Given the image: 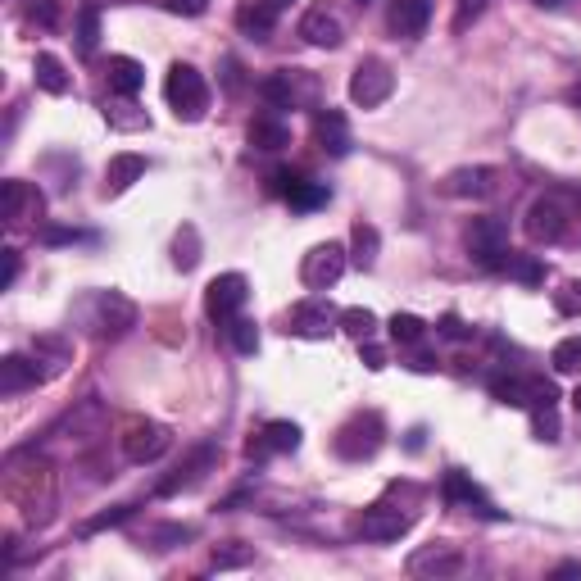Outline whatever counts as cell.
<instances>
[{
    "instance_id": "obj_1",
    "label": "cell",
    "mask_w": 581,
    "mask_h": 581,
    "mask_svg": "<svg viewBox=\"0 0 581 581\" xmlns=\"http://www.w3.org/2000/svg\"><path fill=\"white\" fill-rule=\"evenodd\" d=\"M5 495L10 504L23 513L28 527H46L55 518V504H60V486H55V468L41 454H10V468H5Z\"/></svg>"
},
{
    "instance_id": "obj_2",
    "label": "cell",
    "mask_w": 581,
    "mask_h": 581,
    "mask_svg": "<svg viewBox=\"0 0 581 581\" xmlns=\"http://www.w3.org/2000/svg\"><path fill=\"white\" fill-rule=\"evenodd\" d=\"M73 318L96 341H119V336H128L137 327V305L128 296H119V291H91V296H82L73 305Z\"/></svg>"
},
{
    "instance_id": "obj_3",
    "label": "cell",
    "mask_w": 581,
    "mask_h": 581,
    "mask_svg": "<svg viewBox=\"0 0 581 581\" xmlns=\"http://www.w3.org/2000/svg\"><path fill=\"white\" fill-rule=\"evenodd\" d=\"M164 100L178 119L196 123V119H205V109H209V87L191 64H173L168 78H164Z\"/></svg>"
},
{
    "instance_id": "obj_4",
    "label": "cell",
    "mask_w": 581,
    "mask_h": 581,
    "mask_svg": "<svg viewBox=\"0 0 581 581\" xmlns=\"http://www.w3.org/2000/svg\"><path fill=\"white\" fill-rule=\"evenodd\" d=\"M123 459L128 463H155L168 454V445H173V432H168L164 423H155V418H128L123 423Z\"/></svg>"
},
{
    "instance_id": "obj_5",
    "label": "cell",
    "mask_w": 581,
    "mask_h": 581,
    "mask_svg": "<svg viewBox=\"0 0 581 581\" xmlns=\"http://www.w3.org/2000/svg\"><path fill=\"white\" fill-rule=\"evenodd\" d=\"M382 436H386V427H382V414H373V409H364V414H355V418H345L341 423V432H336V454L341 459H373L377 450H382Z\"/></svg>"
},
{
    "instance_id": "obj_6",
    "label": "cell",
    "mask_w": 581,
    "mask_h": 581,
    "mask_svg": "<svg viewBox=\"0 0 581 581\" xmlns=\"http://www.w3.org/2000/svg\"><path fill=\"white\" fill-rule=\"evenodd\" d=\"M468 250H473V259L482 268H504V259H509V227H504V218H473L468 223Z\"/></svg>"
},
{
    "instance_id": "obj_7",
    "label": "cell",
    "mask_w": 581,
    "mask_h": 581,
    "mask_svg": "<svg viewBox=\"0 0 581 581\" xmlns=\"http://www.w3.org/2000/svg\"><path fill=\"white\" fill-rule=\"evenodd\" d=\"M345 264H350V255H345L341 241H323V246H314L305 255V264H300V282H305L309 291H327V286L341 282Z\"/></svg>"
},
{
    "instance_id": "obj_8",
    "label": "cell",
    "mask_w": 581,
    "mask_h": 581,
    "mask_svg": "<svg viewBox=\"0 0 581 581\" xmlns=\"http://www.w3.org/2000/svg\"><path fill=\"white\" fill-rule=\"evenodd\" d=\"M409 577H459L463 568H468V554L459 550V545H445V541H432V545H418L414 554H409Z\"/></svg>"
},
{
    "instance_id": "obj_9",
    "label": "cell",
    "mask_w": 581,
    "mask_h": 581,
    "mask_svg": "<svg viewBox=\"0 0 581 581\" xmlns=\"http://www.w3.org/2000/svg\"><path fill=\"white\" fill-rule=\"evenodd\" d=\"M250 296V282L241 273H218L214 282L205 286V314L214 318V323H232V318L241 314V305H246Z\"/></svg>"
},
{
    "instance_id": "obj_10",
    "label": "cell",
    "mask_w": 581,
    "mask_h": 581,
    "mask_svg": "<svg viewBox=\"0 0 581 581\" xmlns=\"http://www.w3.org/2000/svg\"><path fill=\"white\" fill-rule=\"evenodd\" d=\"M522 227H527V237H532L536 246H554V241H563V232H568V205H563L559 196L532 200Z\"/></svg>"
},
{
    "instance_id": "obj_11",
    "label": "cell",
    "mask_w": 581,
    "mask_h": 581,
    "mask_svg": "<svg viewBox=\"0 0 581 581\" xmlns=\"http://www.w3.org/2000/svg\"><path fill=\"white\" fill-rule=\"evenodd\" d=\"M395 91V73L386 69L382 60H364L355 69V78H350V100H355L359 109H377L386 105Z\"/></svg>"
},
{
    "instance_id": "obj_12",
    "label": "cell",
    "mask_w": 581,
    "mask_h": 581,
    "mask_svg": "<svg viewBox=\"0 0 581 581\" xmlns=\"http://www.w3.org/2000/svg\"><path fill=\"white\" fill-rule=\"evenodd\" d=\"M218 463V445L214 441H205V445H196V450L187 454V459L173 468V473L159 482V495H178V491H191L196 482H205V473Z\"/></svg>"
},
{
    "instance_id": "obj_13",
    "label": "cell",
    "mask_w": 581,
    "mask_h": 581,
    "mask_svg": "<svg viewBox=\"0 0 581 581\" xmlns=\"http://www.w3.org/2000/svg\"><path fill=\"white\" fill-rule=\"evenodd\" d=\"M300 37L318 50H336L345 41V23L332 5H314V10H305V19H300Z\"/></svg>"
},
{
    "instance_id": "obj_14",
    "label": "cell",
    "mask_w": 581,
    "mask_h": 581,
    "mask_svg": "<svg viewBox=\"0 0 581 581\" xmlns=\"http://www.w3.org/2000/svg\"><path fill=\"white\" fill-rule=\"evenodd\" d=\"M409 522H414L409 513L391 509V504H373V509H364V518H359V536L386 545V541H400V536L409 532Z\"/></svg>"
},
{
    "instance_id": "obj_15",
    "label": "cell",
    "mask_w": 581,
    "mask_h": 581,
    "mask_svg": "<svg viewBox=\"0 0 581 581\" xmlns=\"http://www.w3.org/2000/svg\"><path fill=\"white\" fill-rule=\"evenodd\" d=\"M300 450V427L286 423V418H273V423H264V432L250 436L246 454L250 459H268V454H291Z\"/></svg>"
},
{
    "instance_id": "obj_16",
    "label": "cell",
    "mask_w": 581,
    "mask_h": 581,
    "mask_svg": "<svg viewBox=\"0 0 581 581\" xmlns=\"http://www.w3.org/2000/svg\"><path fill=\"white\" fill-rule=\"evenodd\" d=\"M41 382H46V368L41 364H32V359H23V355L0 359V395H23Z\"/></svg>"
},
{
    "instance_id": "obj_17",
    "label": "cell",
    "mask_w": 581,
    "mask_h": 581,
    "mask_svg": "<svg viewBox=\"0 0 581 581\" xmlns=\"http://www.w3.org/2000/svg\"><path fill=\"white\" fill-rule=\"evenodd\" d=\"M60 432H69V441L78 445H91L96 436H105V404L100 400H82L69 418L60 423Z\"/></svg>"
},
{
    "instance_id": "obj_18",
    "label": "cell",
    "mask_w": 581,
    "mask_h": 581,
    "mask_svg": "<svg viewBox=\"0 0 581 581\" xmlns=\"http://www.w3.org/2000/svg\"><path fill=\"white\" fill-rule=\"evenodd\" d=\"M495 182H500V173L495 168H454L450 178H445V196H473V200H486L495 191Z\"/></svg>"
},
{
    "instance_id": "obj_19",
    "label": "cell",
    "mask_w": 581,
    "mask_h": 581,
    "mask_svg": "<svg viewBox=\"0 0 581 581\" xmlns=\"http://www.w3.org/2000/svg\"><path fill=\"white\" fill-rule=\"evenodd\" d=\"M432 19V0H391V32L404 41H414L427 32Z\"/></svg>"
},
{
    "instance_id": "obj_20",
    "label": "cell",
    "mask_w": 581,
    "mask_h": 581,
    "mask_svg": "<svg viewBox=\"0 0 581 581\" xmlns=\"http://www.w3.org/2000/svg\"><path fill=\"white\" fill-rule=\"evenodd\" d=\"M286 332L309 336V341H323V336L332 332V309H327L323 300H305V305L291 309V318H286Z\"/></svg>"
},
{
    "instance_id": "obj_21",
    "label": "cell",
    "mask_w": 581,
    "mask_h": 581,
    "mask_svg": "<svg viewBox=\"0 0 581 581\" xmlns=\"http://www.w3.org/2000/svg\"><path fill=\"white\" fill-rule=\"evenodd\" d=\"M314 132H318V146L327 150V155H350V123H345L341 109H318L314 119Z\"/></svg>"
},
{
    "instance_id": "obj_22",
    "label": "cell",
    "mask_w": 581,
    "mask_h": 581,
    "mask_svg": "<svg viewBox=\"0 0 581 581\" xmlns=\"http://www.w3.org/2000/svg\"><path fill=\"white\" fill-rule=\"evenodd\" d=\"M300 69H277L259 82V96L268 100L273 109H296L300 105Z\"/></svg>"
},
{
    "instance_id": "obj_23",
    "label": "cell",
    "mask_w": 581,
    "mask_h": 581,
    "mask_svg": "<svg viewBox=\"0 0 581 581\" xmlns=\"http://www.w3.org/2000/svg\"><path fill=\"white\" fill-rule=\"evenodd\" d=\"M441 495H445V500H450V504H459V509H477V513H486V518H500V513H495L491 504H486V495L477 491V486L468 482V477H463V473H445Z\"/></svg>"
},
{
    "instance_id": "obj_24",
    "label": "cell",
    "mask_w": 581,
    "mask_h": 581,
    "mask_svg": "<svg viewBox=\"0 0 581 581\" xmlns=\"http://www.w3.org/2000/svg\"><path fill=\"white\" fill-rule=\"evenodd\" d=\"M146 178V159L141 155H114L105 168V191L109 196H119V191H128L132 182Z\"/></svg>"
},
{
    "instance_id": "obj_25",
    "label": "cell",
    "mask_w": 581,
    "mask_h": 581,
    "mask_svg": "<svg viewBox=\"0 0 581 581\" xmlns=\"http://www.w3.org/2000/svg\"><path fill=\"white\" fill-rule=\"evenodd\" d=\"M141 87H146V69L137 60H128V55H114L109 60V91L114 96H137Z\"/></svg>"
},
{
    "instance_id": "obj_26",
    "label": "cell",
    "mask_w": 581,
    "mask_h": 581,
    "mask_svg": "<svg viewBox=\"0 0 581 581\" xmlns=\"http://www.w3.org/2000/svg\"><path fill=\"white\" fill-rule=\"evenodd\" d=\"M286 141H291V128L277 114H255L250 119V146L255 150H282Z\"/></svg>"
},
{
    "instance_id": "obj_27",
    "label": "cell",
    "mask_w": 581,
    "mask_h": 581,
    "mask_svg": "<svg viewBox=\"0 0 581 581\" xmlns=\"http://www.w3.org/2000/svg\"><path fill=\"white\" fill-rule=\"evenodd\" d=\"M273 19H277V10H273V5H264V0H241V10H237V28L246 32V37L264 41L268 32H273Z\"/></svg>"
},
{
    "instance_id": "obj_28",
    "label": "cell",
    "mask_w": 581,
    "mask_h": 581,
    "mask_svg": "<svg viewBox=\"0 0 581 581\" xmlns=\"http://www.w3.org/2000/svg\"><path fill=\"white\" fill-rule=\"evenodd\" d=\"M32 73H37V87H41V91H50V96H64V91L73 87L69 73H64V64L55 60V55H37Z\"/></svg>"
},
{
    "instance_id": "obj_29",
    "label": "cell",
    "mask_w": 581,
    "mask_h": 581,
    "mask_svg": "<svg viewBox=\"0 0 581 581\" xmlns=\"http://www.w3.org/2000/svg\"><path fill=\"white\" fill-rule=\"evenodd\" d=\"M32 350H37V364H46V377L60 373V368L73 359V345L64 341V336H37V345H32Z\"/></svg>"
},
{
    "instance_id": "obj_30",
    "label": "cell",
    "mask_w": 581,
    "mask_h": 581,
    "mask_svg": "<svg viewBox=\"0 0 581 581\" xmlns=\"http://www.w3.org/2000/svg\"><path fill=\"white\" fill-rule=\"evenodd\" d=\"M28 205H37L41 209V196L28 187V182H19V178H10L5 182V223H23V209Z\"/></svg>"
},
{
    "instance_id": "obj_31",
    "label": "cell",
    "mask_w": 581,
    "mask_h": 581,
    "mask_svg": "<svg viewBox=\"0 0 581 581\" xmlns=\"http://www.w3.org/2000/svg\"><path fill=\"white\" fill-rule=\"evenodd\" d=\"M350 241H355V255H350V264H355V268H373L377 264V246H382V241H377V227L359 218L355 232H350Z\"/></svg>"
},
{
    "instance_id": "obj_32",
    "label": "cell",
    "mask_w": 581,
    "mask_h": 581,
    "mask_svg": "<svg viewBox=\"0 0 581 581\" xmlns=\"http://www.w3.org/2000/svg\"><path fill=\"white\" fill-rule=\"evenodd\" d=\"M173 264H178L182 273H191V268L200 264V232L191 223H182L178 237H173Z\"/></svg>"
},
{
    "instance_id": "obj_33",
    "label": "cell",
    "mask_w": 581,
    "mask_h": 581,
    "mask_svg": "<svg viewBox=\"0 0 581 581\" xmlns=\"http://www.w3.org/2000/svg\"><path fill=\"white\" fill-rule=\"evenodd\" d=\"M491 395L509 409H527V377H509V373H495L491 377Z\"/></svg>"
},
{
    "instance_id": "obj_34",
    "label": "cell",
    "mask_w": 581,
    "mask_h": 581,
    "mask_svg": "<svg viewBox=\"0 0 581 581\" xmlns=\"http://www.w3.org/2000/svg\"><path fill=\"white\" fill-rule=\"evenodd\" d=\"M96 41H100V5H96V0H87V5L78 10V50H82V55H91Z\"/></svg>"
},
{
    "instance_id": "obj_35",
    "label": "cell",
    "mask_w": 581,
    "mask_h": 581,
    "mask_svg": "<svg viewBox=\"0 0 581 581\" xmlns=\"http://www.w3.org/2000/svg\"><path fill=\"white\" fill-rule=\"evenodd\" d=\"M336 323L345 327V332L355 336V341H373V332H377V314L373 309H341V318H336Z\"/></svg>"
},
{
    "instance_id": "obj_36",
    "label": "cell",
    "mask_w": 581,
    "mask_h": 581,
    "mask_svg": "<svg viewBox=\"0 0 581 581\" xmlns=\"http://www.w3.org/2000/svg\"><path fill=\"white\" fill-rule=\"evenodd\" d=\"M286 205L300 209V214H305V209H318V205H327V187H323V182L300 178V182H296V191L286 196Z\"/></svg>"
},
{
    "instance_id": "obj_37",
    "label": "cell",
    "mask_w": 581,
    "mask_h": 581,
    "mask_svg": "<svg viewBox=\"0 0 581 581\" xmlns=\"http://www.w3.org/2000/svg\"><path fill=\"white\" fill-rule=\"evenodd\" d=\"M554 373H581V336H563L550 355Z\"/></svg>"
},
{
    "instance_id": "obj_38",
    "label": "cell",
    "mask_w": 581,
    "mask_h": 581,
    "mask_svg": "<svg viewBox=\"0 0 581 581\" xmlns=\"http://www.w3.org/2000/svg\"><path fill=\"white\" fill-rule=\"evenodd\" d=\"M28 23L55 32L64 23V5H60V0H28Z\"/></svg>"
},
{
    "instance_id": "obj_39",
    "label": "cell",
    "mask_w": 581,
    "mask_h": 581,
    "mask_svg": "<svg viewBox=\"0 0 581 581\" xmlns=\"http://www.w3.org/2000/svg\"><path fill=\"white\" fill-rule=\"evenodd\" d=\"M504 273H509V277H518L522 286L545 282V268L536 264V259H527V255H513V250H509V259H504Z\"/></svg>"
},
{
    "instance_id": "obj_40",
    "label": "cell",
    "mask_w": 581,
    "mask_h": 581,
    "mask_svg": "<svg viewBox=\"0 0 581 581\" xmlns=\"http://www.w3.org/2000/svg\"><path fill=\"white\" fill-rule=\"evenodd\" d=\"M227 336H232V345H237L241 355H255L259 350V327L250 323V318H232V323H227Z\"/></svg>"
},
{
    "instance_id": "obj_41",
    "label": "cell",
    "mask_w": 581,
    "mask_h": 581,
    "mask_svg": "<svg viewBox=\"0 0 581 581\" xmlns=\"http://www.w3.org/2000/svg\"><path fill=\"white\" fill-rule=\"evenodd\" d=\"M423 332H427V323H423V318H414V314H395V318H391V336H395L400 345L423 341Z\"/></svg>"
},
{
    "instance_id": "obj_42",
    "label": "cell",
    "mask_w": 581,
    "mask_h": 581,
    "mask_svg": "<svg viewBox=\"0 0 581 581\" xmlns=\"http://www.w3.org/2000/svg\"><path fill=\"white\" fill-rule=\"evenodd\" d=\"M554 400H559L554 382H545V377H527V409H554Z\"/></svg>"
},
{
    "instance_id": "obj_43",
    "label": "cell",
    "mask_w": 581,
    "mask_h": 581,
    "mask_svg": "<svg viewBox=\"0 0 581 581\" xmlns=\"http://www.w3.org/2000/svg\"><path fill=\"white\" fill-rule=\"evenodd\" d=\"M209 563H214L218 572H223V568H241V563H250V550L241 541H227V545H218V550L209 554Z\"/></svg>"
},
{
    "instance_id": "obj_44",
    "label": "cell",
    "mask_w": 581,
    "mask_h": 581,
    "mask_svg": "<svg viewBox=\"0 0 581 581\" xmlns=\"http://www.w3.org/2000/svg\"><path fill=\"white\" fill-rule=\"evenodd\" d=\"M128 518H132V504H114L109 513H100V518L82 522V536H96V532H105V527H119V522H128Z\"/></svg>"
},
{
    "instance_id": "obj_45",
    "label": "cell",
    "mask_w": 581,
    "mask_h": 581,
    "mask_svg": "<svg viewBox=\"0 0 581 581\" xmlns=\"http://www.w3.org/2000/svg\"><path fill=\"white\" fill-rule=\"evenodd\" d=\"M532 427L541 441H559V414L554 409H532Z\"/></svg>"
},
{
    "instance_id": "obj_46",
    "label": "cell",
    "mask_w": 581,
    "mask_h": 581,
    "mask_svg": "<svg viewBox=\"0 0 581 581\" xmlns=\"http://www.w3.org/2000/svg\"><path fill=\"white\" fill-rule=\"evenodd\" d=\"M482 10H486V0H459V5H454V32H463L468 23H477Z\"/></svg>"
},
{
    "instance_id": "obj_47",
    "label": "cell",
    "mask_w": 581,
    "mask_h": 581,
    "mask_svg": "<svg viewBox=\"0 0 581 581\" xmlns=\"http://www.w3.org/2000/svg\"><path fill=\"white\" fill-rule=\"evenodd\" d=\"M554 305H559V314H568V318H577V314H581V277H577V282L563 286Z\"/></svg>"
},
{
    "instance_id": "obj_48",
    "label": "cell",
    "mask_w": 581,
    "mask_h": 581,
    "mask_svg": "<svg viewBox=\"0 0 581 581\" xmlns=\"http://www.w3.org/2000/svg\"><path fill=\"white\" fill-rule=\"evenodd\" d=\"M268 182H273V196H291V191H296V182H300V173H296V168H273V178H268Z\"/></svg>"
},
{
    "instance_id": "obj_49",
    "label": "cell",
    "mask_w": 581,
    "mask_h": 581,
    "mask_svg": "<svg viewBox=\"0 0 581 581\" xmlns=\"http://www.w3.org/2000/svg\"><path fill=\"white\" fill-rule=\"evenodd\" d=\"M359 355H364V364L373 368V373H382V368H386V355H382V345H373V341H359Z\"/></svg>"
},
{
    "instance_id": "obj_50",
    "label": "cell",
    "mask_w": 581,
    "mask_h": 581,
    "mask_svg": "<svg viewBox=\"0 0 581 581\" xmlns=\"http://www.w3.org/2000/svg\"><path fill=\"white\" fill-rule=\"evenodd\" d=\"M164 5H168L173 14H187V19H196V14H205L209 0H164Z\"/></svg>"
},
{
    "instance_id": "obj_51",
    "label": "cell",
    "mask_w": 581,
    "mask_h": 581,
    "mask_svg": "<svg viewBox=\"0 0 581 581\" xmlns=\"http://www.w3.org/2000/svg\"><path fill=\"white\" fill-rule=\"evenodd\" d=\"M14 282H19V250H5V277H0V286L10 291Z\"/></svg>"
},
{
    "instance_id": "obj_52",
    "label": "cell",
    "mask_w": 581,
    "mask_h": 581,
    "mask_svg": "<svg viewBox=\"0 0 581 581\" xmlns=\"http://www.w3.org/2000/svg\"><path fill=\"white\" fill-rule=\"evenodd\" d=\"M441 332H445V336H468V327H463L454 314H445V318H441Z\"/></svg>"
},
{
    "instance_id": "obj_53",
    "label": "cell",
    "mask_w": 581,
    "mask_h": 581,
    "mask_svg": "<svg viewBox=\"0 0 581 581\" xmlns=\"http://www.w3.org/2000/svg\"><path fill=\"white\" fill-rule=\"evenodd\" d=\"M536 5H541V10H554V5H563V0H536Z\"/></svg>"
},
{
    "instance_id": "obj_54",
    "label": "cell",
    "mask_w": 581,
    "mask_h": 581,
    "mask_svg": "<svg viewBox=\"0 0 581 581\" xmlns=\"http://www.w3.org/2000/svg\"><path fill=\"white\" fill-rule=\"evenodd\" d=\"M264 5H273V10H286V5H291V0H264Z\"/></svg>"
},
{
    "instance_id": "obj_55",
    "label": "cell",
    "mask_w": 581,
    "mask_h": 581,
    "mask_svg": "<svg viewBox=\"0 0 581 581\" xmlns=\"http://www.w3.org/2000/svg\"><path fill=\"white\" fill-rule=\"evenodd\" d=\"M572 105H581V78H577V87H572Z\"/></svg>"
},
{
    "instance_id": "obj_56",
    "label": "cell",
    "mask_w": 581,
    "mask_h": 581,
    "mask_svg": "<svg viewBox=\"0 0 581 581\" xmlns=\"http://www.w3.org/2000/svg\"><path fill=\"white\" fill-rule=\"evenodd\" d=\"M572 404H577V414H581V386H577V391H572Z\"/></svg>"
},
{
    "instance_id": "obj_57",
    "label": "cell",
    "mask_w": 581,
    "mask_h": 581,
    "mask_svg": "<svg viewBox=\"0 0 581 581\" xmlns=\"http://www.w3.org/2000/svg\"><path fill=\"white\" fill-rule=\"evenodd\" d=\"M359 5H368V0H359Z\"/></svg>"
}]
</instances>
